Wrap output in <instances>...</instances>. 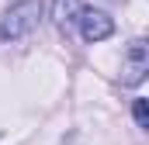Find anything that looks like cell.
Returning <instances> with one entry per match:
<instances>
[{
    "instance_id": "obj_1",
    "label": "cell",
    "mask_w": 149,
    "mask_h": 145,
    "mask_svg": "<svg viewBox=\"0 0 149 145\" xmlns=\"http://www.w3.org/2000/svg\"><path fill=\"white\" fill-rule=\"evenodd\" d=\"M38 17H42V0H17L3 14V21H0V38L17 41V38L31 35L35 24H38Z\"/></svg>"
},
{
    "instance_id": "obj_2",
    "label": "cell",
    "mask_w": 149,
    "mask_h": 145,
    "mask_svg": "<svg viewBox=\"0 0 149 145\" xmlns=\"http://www.w3.org/2000/svg\"><path fill=\"white\" fill-rule=\"evenodd\" d=\"M149 72V48L142 38H135L125 52V66H121V83L125 86H139Z\"/></svg>"
},
{
    "instance_id": "obj_3",
    "label": "cell",
    "mask_w": 149,
    "mask_h": 145,
    "mask_svg": "<svg viewBox=\"0 0 149 145\" xmlns=\"http://www.w3.org/2000/svg\"><path fill=\"white\" fill-rule=\"evenodd\" d=\"M80 35H83V41H90V45H97V41H104V38L114 35V21L104 14V10H80Z\"/></svg>"
},
{
    "instance_id": "obj_4",
    "label": "cell",
    "mask_w": 149,
    "mask_h": 145,
    "mask_svg": "<svg viewBox=\"0 0 149 145\" xmlns=\"http://www.w3.org/2000/svg\"><path fill=\"white\" fill-rule=\"evenodd\" d=\"M80 0H52V21L56 24H70V21H76L80 17Z\"/></svg>"
},
{
    "instance_id": "obj_5",
    "label": "cell",
    "mask_w": 149,
    "mask_h": 145,
    "mask_svg": "<svg viewBox=\"0 0 149 145\" xmlns=\"http://www.w3.org/2000/svg\"><path fill=\"white\" fill-rule=\"evenodd\" d=\"M132 117H135V124H139V128H149V104L142 100V97L132 104Z\"/></svg>"
}]
</instances>
